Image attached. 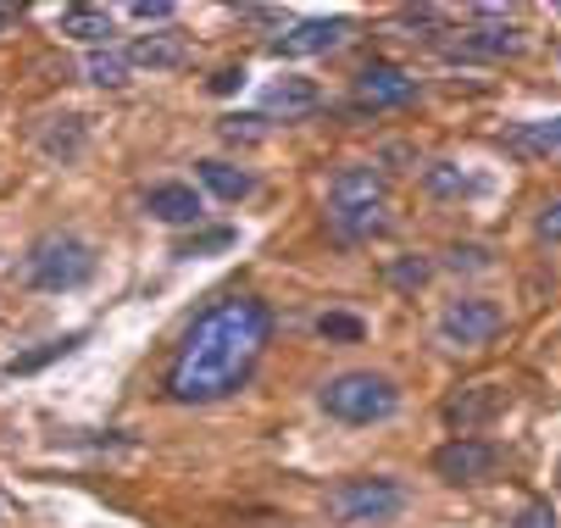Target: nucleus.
I'll return each mask as SVG.
<instances>
[{
    "label": "nucleus",
    "mask_w": 561,
    "mask_h": 528,
    "mask_svg": "<svg viewBox=\"0 0 561 528\" xmlns=\"http://www.w3.org/2000/svg\"><path fill=\"white\" fill-rule=\"evenodd\" d=\"M389 211V184L378 168H340L329 184V222L340 240H367L383 229Z\"/></svg>",
    "instance_id": "obj_2"
},
{
    "label": "nucleus",
    "mask_w": 561,
    "mask_h": 528,
    "mask_svg": "<svg viewBox=\"0 0 561 528\" xmlns=\"http://www.w3.org/2000/svg\"><path fill=\"white\" fill-rule=\"evenodd\" d=\"M506 145L517 150V157H545V150H561V117L556 123H523L506 134Z\"/></svg>",
    "instance_id": "obj_16"
},
{
    "label": "nucleus",
    "mask_w": 561,
    "mask_h": 528,
    "mask_svg": "<svg viewBox=\"0 0 561 528\" xmlns=\"http://www.w3.org/2000/svg\"><path fill=\"white\" fill-rule=\"evenodd\" d=\"M407 512V490L394 479H345L340 490H329V517L340 523H389Z\"/></svg>",
    "instance_id": "obj_5"
},
{
    "label": "nucleus",
    "mask_w": 561,
    "mask_h": 528,
    "mask_svg": "<svg viewBox=\"0 0 561 528\" xmlns=\"http://www.w3.org/2000/svg\"><path fill=\"white\" fill-rule=\"evenodd\" d=\"M512 528H556V512H550V501H528L523 512H517V523Z\"/></svg>",
    "instance_id": "obj_24"
},
{
    "label": "nucleus",
    "mask_w": 561,
    "mask_h": 528,
    "mask_svg": "<svg viewBox=\"0 0 561 528\" xmlns=\"http://www.w3.org/2000/svg\"><path fill=\"white\" fill-rule=\"evenodd\" d=\"M412 101H417V79H412L407 67H394V61L362 67L356 106H367V112H394V106H412Z\"/></svg>",
    "instance_id": "obj_8"
},
{
    "label": "nucleus",
    "mask_w": 561,
    "mask_h": 528,
    "mask_svg": "<svg viewBox=\"0 0 561 528\" xmlns=\"http://www.w3.org/2000/svg\"><path fill=\"white\" fill-rule=\"evenodd\" d=\"M501 329H506V312L495 307V300H484V295H461V300H450V307L439 312V340L450 351H478V345H490Z\"/></svg>",
    "instance_id": "obj_6"
},
{
    "label": "nucleus",
    "mask_w": 561,
    "mask_h": 528,
    "mask_svg": "<svg viewBox=\"0 0 561 528\" xmlns=\"http://www.w3.org/2000/svg\"><path fill=\"white\" fill-rule=\"evenodd\" d=\"M128 61L134 67H150V72H173V67L190 61V39L184 34H145V39H134Z\"/></svg>",
    "instance_id": "obj_13"
},
{
    "label": "nucleus",
    "mask_w": 561,
    "mask_h": 528,
    "mask_svg": "<svg viewBox=\"0 0 561 528\" xmlns=\"http://www.w3.org/2000/svg\"><path fill=\"white\" fill-rule=\"evenodd\" d=\"M145 211L156 217V222H173V229H190V222H201V195L190 190V184H156L150 195H145Z\"/></svg>",
    "instance_id": "obj_11"
},
{
    "label": "nucleus",
    "mask_w": 561,
    "mask_h": 528,
    "mask_svg": "<svg viewBox=\"0 0 561 528\" xmlns=\"http://www.w3.org/2000/svg\"><path fill=\"white\" fill-rule=\"evenodd\" d=\"M317 106H323V95H317L311 79H278V84L262 95V112H267V117H284V123H295V117H306V112H317Z\"/></svg>",
    "instance_id": "obj_12"
},
{
    "label": "nucleus",
    "mask_w": 561,
    "mask_h": 528,
    "mask_svg": "<svg viewBox=\"0 0 561 528\" xmlns=\"http://www.w3.org/2000/svg\"><path fill=\"white\" fill-rule=\"evenodd\" d=\"M450 267H456V273H461V267H490V251L461 245V251H450Z\"/></svg>",
    "instance_id": "obj_26"
},
{
    "label": "nucleus",
    "mask_w": 561,
    "mask_h": 528,
    "mask_svg": "<svg viewBox=\"0 0 561 528\" xmlns=\"http://www.w3.org/2000/svg\"><path fill=\"white\" fill-rule=\"evenodd\" d=\"M423 184H428V195H467V190H472V179H467L456 162H434V168H423Z\"/></svg>",
    "instance_id": "obj_18"
},
{
    "label": "nucleus",
    "mask_w": 561,
    "mask_h": 528,
    "mask_svg": "<svg viewBox=\"0 0 561 528\" xmlns=\"http://www.w3.org/2000/svg\"><path fill=\"white\" fill-rule=\"evenodd\" d=\"M501 406H506V390H495V384H472L467 395H456V401L445 406V423H450L456 439H461V434H472L478 423H490Z\"/></svg>",
    "instance_id": "obj_10"
},
{
    "label": "nucleus",
    "mask_w": 561,
    "mask_h": 528,
    "mask_svg": "<svg viewBox=\"0 0 561 528\" xmlns=\"http://www.w3.org/2000/svg\"><path fill=\"white\" fill-rule=\"evenodd\" d=\"M128 18H139V23H168V18H173V7H168V0H134Z\"/></svg>",
    "instance_id": "obj_25"
},
{
    "label": "nucleus",
    "mask_w": 561,
    "mask_h": 528,
    "mask_svg": "<svg viewBox=\"0 0 561 528\" xmlns=\"http://www.w3.org/2000/svg\"><path fill=\"white\" fill-rule=\"evenodd\" d=\"M539 234H545V240H561V200H550V206H545V217H539Z\"/></svg>",
    "instance_id": "obj_27"
},
{
    "label": "nucleus",
    "mask_w": 561,
    "mask_h": 528,
    "mask_svg": "<svg viewBox=\"0 0 561 528\" xmlns=\"http://www.w3.org/2000/svg\"><path fill=\"white\" fill-rule=\"evenodd\" d=\"M72 345H78V334H67V340H50L45 351H34V356H18V361H12V372H34V367H45V361H56V356H67Z\"/></svg>",
    "instance_id": "obj_21"
},
{
    "label": "nucleus",
    "mask_w": 561,
    "mask_h": 528,
    "mask_svg": "<svg viewBox=\"0 0 561 528\" xmlns=\"http://www.w3.org/2000/svg\"><path fill=\"white\" fill-rule=\"evenodd\" d=\"M12 23V7H0V28H7Z\"/></svg>",
    "instance_id": "obj_29"
},
{
    "label": "nucleus",
    "mask_w": 561,
    "mask_h": 528,
    "mask_svg": "<svg viewBox=\"0 0 561 528\" xmlns=\"http://www.w3.org/2000/svg\"><path fill=\"white\" fill-rule=\"evenodd\" d=\"M317 334H323V340H362V323L345 318V312H323V318H317Z\"/></svg>",
    "instance_id": "obj_22"
},
{
    "label": "nucleus",
    "mask_w": 561,
    "mask_h": 528,
    "mask_svg": "<svg viewBox=\"0 0 561 528\" xmlns=\"http://www.w3.org/2000/svg\"><path fill=\"white\" fill-rule=\"evenodd\" d=\"M195 179L217 195V200H245L251 190H256V179L245 173V168H233V162H217V157H206V162H195Z\"/></svg>",
    "instance_id": "obj_14"
},
{
    "label": "nucleus",
    "mask_w": 561,
    "mask_h": 528,
    "mask_svg": "<svg viewBox=\"0 0 561 528\" xmlns=\"http://www.w3.org/2000/svg\"><path fill=\"white\" fill-rule=\"evenodd\" d=\"M345 34H351L345 18H311V23H295L289 34H278V39H273V56H323V50H334Z\"/></svg>",
    "instance_id": "obj_9"
},
{
    "label": "nucleus",
    "mask_w": 561,
    "mask_h": 528,
    "mask_svg": "<svg viewBox=\"0 0 561 528\" xmlns=\"http://www.w3.org/2000/svg\"><path fill=\"white\" fill-rule=\"evenodd\" d=\"M23 278L45 295H67V289H84L95 278V251L78 240V234H45L28 262H23Z\"/></svg>",
    "instance_id": "obj_4"
},
{
    "label": "nucleus",
    "mask_w": 561,
    "mask_h": 528,
    "mask_svg": "<svg viewBox=\"0 0 561 528\" xmlns=\"http://www.w3.org/2000/svg\"><path fill=\"white\" fill-rule=\"evenodd\" d=\"M222 245H233V229H211V234H201V240L179 245V256H206V251H222Z\"/></svg>",
    "instance_id": "obj_23"
},
{
    "label": "nucleus",
    "mask_w": 561,
    "mask_h": 528,
    "mask_svg": "<svg viewBox=\"0 0 561 528\" xmlns=\"http://www.w3.org/2000/svg\"><path fill=\"white\" fill-rule=\"evenodd\" d=\"M128 72H134L128 50H95V56H90V79H95L101 90H117V84H128Z\"/></svg>",
    "instance_id": "obj_17"
},
{
    "label": "nucleus",
    "mask_w": 561,
    "mask_h": 528,
    "mask_svg": "<svg viewBox=\"0 0 561 528\" xmlns=\"http://www.w3.org/2000/svg\"><path fill=\"white\" fill-rule=\"evenodd\" d=\"M267 340H273V312L262 300H222L206 318H195V329L184 334L168 367V395L184 406H211L233 395L256 372Z\"/></svg>",
    "instance_id": "obj_1"
},
{
    "label": "nucleus",
    "mask_w": 561,
    "mask_h": 528,
    "mask_svg": "<svg viewBox=\"0 0 561 528\" xmlns=\"http://www.w3.org/2000/svg\"><path fill=\"white\" fill-rule=\"evenodd\" d=\"M428 273H434V267H428L423 256H400V262H389V284H394V289H423Z\"/></svg>",
    "instance_id": "obj_20"
},
{
    "label": "nucleus",
    "mask_w": 561,
    "mask_h": 528,
    "mask_svg": "<svg viewBox=\"0 0 561 528\" xmlns=\"http://www.w3.org/2000/svg\"><path fill=\"white\" fill-rule=\"evenodd\" d=\"M495 462H501V450L490 439H478V434H461V439L434 450V473L445 484H478V479L495 473Z\"/></svg>",
    "instance_id": "obj_7"
},
{
    "label": "nucleus",
    "mask_w": 561,
    "mask_h": 528,
    "mask_svg": "<svg viewBox=\"0 0 561 528\" xmlns=\"http://www.w3.org/2000/svg\"><path fill=\"white\" fill-rule=\"evenodd\" d=\"M61 34L84 39V45H106L112 39V12H101V7H67L61 12Z\"/></svg>",
    "instance_id": "obj_15"
},
{
    "label": "nucleus",
    "mask_w": 561,
    "mask_h": 528,
    "mask_svg": "<svg viewBox=\"0 0 561 528\" xmlns=\"http://www.w3.org/2000/svg\"><path fill=\"white\" fill-rule=\"evenodd\" d=\"M317 401H323V412H329L334 423H345V428H373V423L394 417V406H400V390H394V379H389V372L351 367V372H340V379H329Z\"/></svg>",
    "instance_id": "obj_3"
},
{
    "label": "nucleus",
    "mask_w": 561,
    "mask_h": 528,
    "mask_svg": "<svg viewBox=\"0 0 561 528\" xmlns=\"http://www.w3.org/2000/svg\"><path fill=\"white\" fill-rule=\"evenodd\" d=\"M233 84H239V67H228V72H217V79H211V90H222V95H228Z\"/></svg>",
    "instance_id": "obj_28"
},
{
    "label": "nucleus",
    "mask_w": 561,
    "mask_h": 528,
    "mask_svg": "<svg viewBox=\"0 0 561 528\" xmlns=\"http://www.w3.org/2000/svg\"><path fill=\"white\" fill-rule=\"evenodd\" d=\"M467 45L484 50V56H517V50H523V34H517V28H478Z\"/></svg>",
    "instance_id": "obj_19"
}]
</instances>
